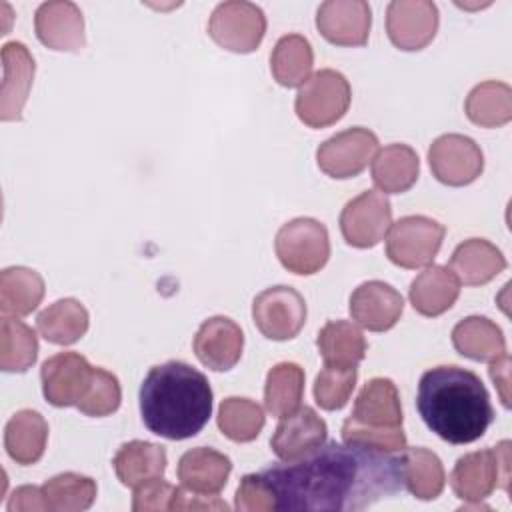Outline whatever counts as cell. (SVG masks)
I'll return each instance as SVG.
<instances>
[{
  "label": "cell",
  "instance_id": "1",
  "mask_svg": "<svg viewBox=\"0 0 512 512\" xmlns=\"http://www.w3.org/2000/svg\"><path fill=\"white\" fill-rule=\"evenodd\" d=\"M276 510L356 512L404 488L400 460L348 442H326L312 452L260 472Z\"/></svg>",
  "mask_w": 512,
  "mask_h": 512
},
{
  "label": "cell",
  "instance_id": "2",
  "mask_svg": "<svg viewBox=\"0 0 512 512\" xmlns=\"http://www.w3.org/2000/svg\"><path fill=\"white\" fill-rule=\"evenodd\" d=\"M416 408L424 424L450 444L478 440L494 420L482 380L456 364L434 366L420 376Z\"/></svg>",
  "mask_w": 512,
  "mask_h": 512
},
{
  "label": "cell",
  "instance_id": "3",
  "mask_svg": "<svg viewBox=\"0 0 512 512\" xmlns=\"http://www.w3.org/2000/svg\"><path fill=\"white\" fill-rule=\"evenodd\" d=\"M138 400L144 426L168 440L196 436L212 416L208 378L180 360L152 366L142 380Z\"/></svg>",
  "mask_w": 512,
  "mask_h": 512
},
{
  "label": "cell",
  "instance_id": "4",
  "mask_svg": "<svg viewBox=\"0 0 512 512\" xmlns=\"http://www.w3.org/2000/svg\"><path fill=\"white\" fill-rule=\"evenodd\" d=\"M450 486L464 504H480L494 488L510 490V442L502 440L496 448L464 454L456 460Z\"/></svg>",
  "mask_w": 512,
  "mask_h": 512
},
{
  "label": "cell",
  "instance_id": "5",
  "mask_svg": "<svg viewBox=\"0 0 512 512\" xmlns=\"http://www.w3.org/2000/svg\"><path fill=\"white\" fill-rule=\"evenodd\" d=\"M274 250L288 272L300 276L314 274L322 270L330 258L328 230L314 218H294L276 232Z\"/></svg>",
  "mask_w": 512,
  "mask_h": 512
},
{
  "label": "cell",
  "instance_id": "6",
  "mask_svg": "<svg viewBox=\"0 0 512 512\" xmlns=\"http://www.w3.org/2000/svg\"><path fill=\"white\" fill-rule=\"evenodd\" d=\"M352 100L350 82L338 70L324 68L300 86L294 102L296 116L310 128H326L336 124L348 110Z\"/></svg>",
  "mask_w": 512,
  "mask_h": 512
},
{
  "label": "cell",
  "instance_id": "7",
  "mask_svg": "<svg viewBox=\"0 0 512 512\" xmlns=\"http://www.w3.org/2000/svg\"><path fill=\"white\" fill-rule=\"evenodd\" d=\"M446 228L428 216H404L386 234V256L400 268L428 266L438 254Z\"/></svg>",
  "mask_w": 512,
  "mask_h": 512
},
{
  "label": "cell",
  "instance_id": "8",
  "mask_svg": "<svg viewBox=\"0 0 512 512\" xmlns=\"http://www.w3.org/2000/svg\"><path fill=\"white\" fill-rule=\"evenodd\" d=\"M208 34L224 50L248 54L260 46L266 34V16L252 2H222L210 14Z\"/></svg>",
  "mask_w": 512,
  "mask_h": 512
},
{
  "label": "cell",
  "instance_id": "9",
  "mask_svg": "<svg viewBox=\"0 0 512 512\" xmlns=\"http://www.w3.org/2000/svg\"><path fill=\"white\" fill-rule=\"evenodd\" d=\"M252 320L266 338L276 342L290 340L306 322V302L290 286H270L254 298Z\"/></svg>",
  "mask_w": 512,
  "mask_h": 512
},
{
  "label": "cell",
  "instance_id": "10",
  "mask_svg": "<svg viewBox=\"0 0 512 512\" xmlns=\"http://www.w3.org/2000/svg\"><path fill=\"white\" fill-rule=\"evenodd\" d=\"M378 138L372 130L354 126L324 140L316 150L318 168L330 178H354L376 156Z\"/></svg>",
  "mask_w": 512,
  "mask_h": 512
},
{
  "label": "cell",
  "instance_id": "11",
  "mask_svg": "<svg viewBox=\"0 0 512 512\" xmlns=\"http://www.w3.org/2000/svg\"><path fill=\"white\" fill-rule=\"evenodd\" d=\"M392 226V206L386 194L366 190L346 202L340 212V232L354 248H372Z\"/></svg>",
  "mask_w": 512,
  "mask_h": 512
},
{
  "label": "cell",
  "instance_id": "12",
  "mask_svg": "<svg viewBox=\"0 0 512 512\" xmlns=\"http://www.w3.org/2000/svg\"><path fill=\"white\" fill-rule=\"evenodd\" d=\"M428 164L438 182L466 186L482 174L484 154L470 136L442 134L428 148Z\"/></svg>",
  "mask_w": 512,
  "mask_h": 512
},
{
  "label": "cell",
  "instance_id": "13",
  "mask_svg": "<svg viewBox=\"0 0 512 512\" xmlns=\"http://www.w3.org/2000/svg\"><path fill=\"white\" fill-rule=\"evenodd\" d=\"M438 8L430 0H394L386 8L390 42L406 52L426 48L438 32Z\"/></svg>",
  "mask_w": 512,
  "mask_h": 512
},
{
  "label": "cell",
  "instance_id": "14",
  "mask_svg": "<svg viewBox=\"0 0 512 512\" xmlns=\"http://www.w3.org/2000/svg\"><path fill=\"white\" fill-rule=\"evenodd\" d=\"M94 366L78 352H60L50 356L40 368L42 394L56 408L78 406L84 398Z\"/></svg>",
  "mask_w": 512,
  "mask_h": 512
},
{
  "label": "cell",
  "instance_id": "15",
  "mask_svg": "<svg viewBox=\"0 0 512 512\" xmlns=\"http://www.w3.org/2000/svg\"><path fill=\"white\" fill-rule=\"evenodd\" d=\"M372 26V10L364 0H328L316 12L318 32L336 46H362Z\"/></svg>",
  "mask_w": 512,
  "mask_h": 512
},
{
  "label": "cell",
  "instance_id": "16",
  "mask_svg": "<svg viewBox=\"0 0 512 512\" xmlns=\"http://www.w3.org/2000/svg\"><path fill=\"white\" fill-rule=\"evenodd\" d=\"M196 358L210 370L226 372L242 356V328L228 316H212L200 324L192 342Z\"/></svg>",
  "mask_w": 512,
  "mask_h": 512
},
{
  "label": "cell",
  "instance_id": "17",
  "mask_svg": "<svg viewBox=\"0 0 512 512\" xmlns=\"http://www.w3.org/2000/svg\"><path fill=\"white\" fill-rule=\"evenodd\" d=\"M38 40L50 50L78 52L86 44L84 16L74 2L54 0L38 6L34 14Z\"/></svg>",
  "mask_w": 512,
  "mask_h": 512
},
{
  "label": "cell",
  "instance_id": "18",
  "mask_svg": "<svg viewBox=\"0 0 512 512\" xmlns=\"http://www.w3.org/2000/svg\"><path fill=\"white\" fill-rule=\"evenodd\" d=\"M348 308L356 324L372 332H384L400 320L404 310V298L390 284L380 280H368L352 292Z\"/></svg>",
  "mask_w": 512,
  "mask_h": 512
},
{
  "label": "cell",
  "instance_id": "19",
  "mask_svg": "<svg viewBox=\"0 0 512 512\" xmlns=\"http://www.w3.org/2000/svg\"><path fill=\"white\" fill-rule=\"evenodd\" d=\"M326 436L328 426L316 410L300 406L290 416L280 418V424L270 438V446L280 460H296L324 444Z\"/></svg>",
  "mask_w": 512,
  "mask_h": 512
},
{
  "label": "cell",
  "instance_id": "20",
  "mask_svg": "<svg viewBox=\"0 0 512 512\" xmlns=\"http://www.w3.org/2000/svg\"><path fill=\"white\" fill-rule=\"evenodd\" d=\"M34 58L22 42H8L2 46V98L0 118L4 122L22 120V108L28 100L34 80Z\"/></svg>",
  "mask_w": 512,
  "mask_h": 512
},
{
  "label": "cell",
  "instance_id": "21",
  "mask_svg": "<svg viewBox=\"0 0 512 512\" xmlns=\"http://www.w3.org/2000/svg\"><path fill=\"white\" fill-rule=\"evenodd\" d=\"M230 472V458L206 446H198L184 452L176 468L182 488L196 494H218L226 486Z\"/></svg>",
  "mask_w": 512,
  "mask_h": 512
},
{
  "label": "cell",
  "instance_id": "22",
  "mask_svg": "<svg viewBox=\"0 0 512 512\" xmlns=\"http://www.w3.org/2000/svg\"><path fill=\"white\" fill-rule=\"evenodd\" d=\"M350 420L370 428H400L402 404L396 384L390 378H372L358 392Z\"/></svg>",
  "mask_w": 512,
  "mask_h": 512
},
{
  "label": "cell",
  "instance_id": "23",
  "mask_svg": "<svg viewBox=\"0 0 512 512\" xmlns=\"http://www.w3.org/2000/svg\"><path fill=\"white\" fill-rule=\"evenodd\" d=\"M506 268V258L492 242L468 238L456 246L448 270L466 286H482Z\"/></svg>",
  "mask_w": 512,
  "mask_h": 512
},
{
  "label": "cell",
  "instance_id": "24",
  "mask_svg": "<svg viewBox=\"0 0 512 512\" xmlns=\"http://www.w3.org/2000/svg\"><path fill=\"white\" fill-rule=\"evenodd\" d=\"M166 464V450L146 440H130L122 444L112 460L118 480L128 488H138L146 482L162 478Z\"/></svg>",
  "mask_w": 512,
  "mask_h": 512
},
{
  "label": "cell",
  "instance_id": "25",
  "mask_svg": "<svg viewBox=\"0 0 512 512\" xmlns=\"http://www.w3.org/2000/svg\"><path fill=\"white\" fill-rule=\"evenodd\" d=\"M458 294V278L448 268L432 264L412 280L408 298L418 314L434 318L450 310L458 300Z\"/></svg>",
  "mask_w": 512,
  "mask_h": 512
},
{
  "label": "cell",
  "instance_id": "26",
  "mask_svg": "<svg viewBox=\"0 0 512 512\" xmlns=\"http://www.w3.org/2000/svg\"><path fill=\"white\" fill-rule=\"evenodd\" d=\"M48 442V422L36 410L24 408L12 414L4 428V448L8 456L22 466L36 464Z\"/></svg>",
  "mask_w": 512,
  "mask_h": 512
},
{
  "label": "cell",
  "instance_id": "27",
  "mask_svg": "<svg viewBox=\"0 0 512 512\" xmlns=\"http://www.w3.org/2000/svg\"><path fill=\"white\" fill-rule=\"evenodd\" d=\"M420 172V160L408 144H388L372 158V180L382 194L410 190Z\"/></svg>",
  "mask_w": 512,
  "mask_h": 512
},
{
  "label": "cell",
  "instance_id": "28",
  "mask_svg": "<svg viewBox=\"0 0 512 512\" xmlns=\"http://www.w3.org/2000/svg\"><path fill=\"white\" fill-rule=\"evenodd\" d=\"M458 354L476 362H492L506 354V338L496 322L486 316H468L452 328Z\"/></svg>",
  "mask_w": 512,
  "mask_h": 512
},
{
  "label": "cell",
  "instance_id": "29",
  "mask_svg": "<svg viewBox=\"0 0 512 512\" xmlns=\"http://www.w3.org/2000/svg\"><path fill=\"white\" fill-rule=\"evenodd\" d=\"M400 474L404 488L420 498L434 500L442 494L446 474L440 458L428 448H402L400 450Z\"/></svg>",
  "mask_w": 512,
  "mask_h": 512
},
{
  "label": "cell",
  "instance_id": "30",
  "mask_svg": "<svg viewBox=\"0 0 512 512\" xmlns=\"http://www.w3.org/2000/svg\"><path fill=\"white\" fill-rule=\"evenodd\" d=\"M36 326L46 342L68 346L86 334L90 316L84 304H80L76 298H62L38 314Z\"/></svg>",
  "mask_w": 512,
  "mask_h": 512
},
{
  "label": "cell",
  "instance_id": "31",
  "mask_svg": "<svg viewBox=\"0 0 512 512\" xmlns=\"http://www.w3.org/2000/svg\"><path fill=\"white\" fill-rule=\"evenodd\" d=\"M42 298L44 280L36 270L10 266L0 272V310L4 316H28L38 308Z\"/></svg>",
  "mask_w": 512,
  "mask_h": 512
},
{
  "label": "cell",
  "instance_id": "32",
  "mask_svg": "<svg viewBox=\"0 0 512 512\" xmlns=\"http://www.w3.org/2000/svg\"><path fill=\"white\" fill-rule=\"evenodd\" d=\"M318 352L326 366H358L366 356V338L348 320L326 322L316 338Z\"/></svg>",
  "mask_w": 512,
  "mask_h": 512
},
{
  "label": "cell",
  "instance_id": "33",
  "mask_svg": "<svg viewBox=\"0 0 512 512\" xmlns=\"http://www.w3.org/2000/svg\"><path fill=\"white\" fill-rule=\"evenodd\" d=\"M470 122L482 128H498L512 120V88L498 80L476 84L464 102Z\"/></svg>",
  "mask_w": 512,
  "mask_h": 512
},
{
  "label": "cell",
  "instance_id": "34",
  "mask_svg": "<svg viewBox=\"0 0 512 512\" xmlns=\"http://www.w3.org/2000/svg\"><path fill=\"white\" fill-rule=\"evenodd\" d=\"M312 66L314 52L302 34L282 36L270 54L272 76L280 86L286 88L302 86L310 78Z\"/></svg>",
  "mask_w": 512,
  "mask_h": 512
},
{
  "label": "cell",
  "instance_id": "35",
  "mask_svg": "<svg viewBox=\"0 0 512 512\" xmlns=\"http://www.w3.org/2000/svg\"><path fill=\"white\" fill-rule=\"evenodd\" d=\"M304 394V370L294 362H280L270 368L264 384V406L276 416H290L300 408Z\"/></svg>",
  "mask_w": 512,
  "mask_h": 512
},
{
  "label": "cell",
  "instance_id": "36",
  "mask_svg": "<svg viewBox=\"0 0 512 512\" xmlns=\"http://www.w3.org/2000/svg\"><path fill=\"white\" fill-rule=\"evenodd\" d=\"M38 358L36 332L18 318L2 316L0 324V368L4 372H26Z\"/></svg>",
  "mask_w": 512,
  "mask_h": 512
},
{
  "label": "cell",
  "instance_id": "37",
  "mask_svg": "<svg viewBox=\"0 0 512 512\" xmlns=\"http://www.w3.org/2000/svg\"><path fill=\"white\" fill-rule=\"evenodd\" d=\"M48 510L54 512H80L92 506L98 486L90 476L76 472H62L52 476L42 486Z\"/></svg>",
  "mask_w": 512,
  "mask_h": 512
},
{
  "label": "cell",
  "instance_id": "38",
  "mask_svg": "<svg viewBox=\"0 0 512 512\" xmlns=\"http://www.w3.org/2000/svg\"><path fill=\"white\" fill-rule=\"evenodd\" d=\"M218 428L232 442H252L264 428V410L250 398L230 396L220 402Z\"/></svg>",
  "mask_w": 512,
  "mask_h": 512
},
{
  "label": "cell",
  "instance_id": "39",
  "mask_svg": "<svg viewBox=\"0 0 512 512\" xmlns=\"http://www.w3.org/2000/svg\"><path fill=\"white\" fill-rule=\"evenodd\" d=\"M356 366H324L314 380V400L322 410H340L356 386Z\"/></svg>",
  "mask_w": 512,
  "mask_h": 512
},
{
  "label": "cell",
  "instance_id": "40",
  "mask_svg": "<svg viewBox=\"0 0 512 512\" xmlns=\"http://www.w3.org/2000/svg\"><path fill=\"white\" fill-rule=\"evenodd\" d=\"M120 402H122V390H120L118 378L112 372L96 366L90 386L76 408L86 416L102 418L116 412Z\"/></svg>",
  "mask_w": 512,
  "mask_h": 512
},
{
  "label": "cell",
  "instance_id": "41",
  "mask_svg": "<svg viewBox=\"0 0 512 512\" xmlns=\"http://www.w3.org/2000/svg\"><path fill=\"white\" fill-rule=\"evenodd\" d=\"M342 442L358 444L364 448L380 450V452H398L406 448V434L400 428H370L362 426L350 418L342 424Z\"/></svg>",
  "mask_w": 512,
  "mask_h": 512
},
{
  "label": "cell",
  "instance_id": "42",
  "mask_svg": "<svg viewBox=\"0 0 512 512\" xmlns=\"http://www.w3.org/2000/svg\"><path fill=\"white\" fill-rule=\"evenodd\" d=\"M234 508L240 512H272L276 498L262 474H246L236 490Z\"/></svg>",
  "mask_w": 512,
  "mask_h": 512
},
{
  "label": "cell",
  "instance_id": "43",
  "mask_svg": "<svg viewBox=\"0 0 512 512\" xmlns=\"http://www.w3.org/2000/svg\"><path fill=\"white\" fill-rule=\"evenodd\" d=\"M176 486L170 482L156 478L134 488L132 496V510L134 512H158V510H172V500L176 494Z\"/></svg>",
  "mask_w": 512,
  "mask_h": 512
},
{
  "label": "cell",
  "instance_id": "44",
  "mask_svg": "<svg viewBox=\"0 0 512 512\" xmlns=\"http://www.w3.org/2000/svg\"><path fill=\"white\" fill-rule=\"evenodd\" d=\"M172 510H228V504L216 494H196L178 488L172 500Z\"/></svg>",
  "mask_w": 512,
  "mask_h": 512
},
{
  "label": "cell",
  "instance_id": "45",
  "mask_svg": "<svg viewBox=\"0 0 512 512\" xmlns=\"http://www.w3.org/2000/svg\"><path fill=\"white\" fill-rule=\"evenodd\" d=\"M8 512H40L48 510L44 492L38 486H18L10 500H8Z\"/></svg>",
  "mask_w": 512,
  "mask_h": 512
},
{
  "label": "cell",
  "instance_id": "46",
  "mask_svg": "<svg viewBox=\"0 0 512 512\" xmlns=\"http://www.w3.org/2000/svg\"><path fill=\"white\" fill-rule=\"evenodd\" d=\"M488 372H490V378L500 394L502 404L508 408L510 406V356L504 354V356L492 360Z\"/></svg>",
  "mask_w": 512,
  "mask_h": 512
}]
</instances>
